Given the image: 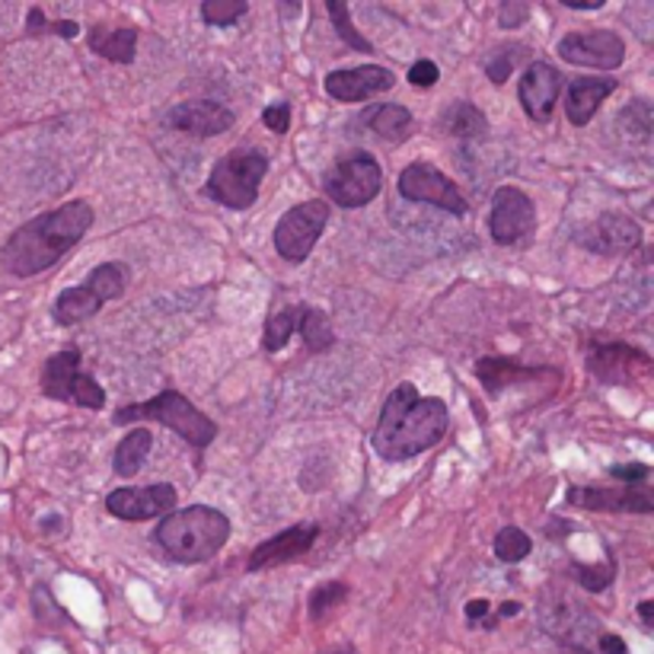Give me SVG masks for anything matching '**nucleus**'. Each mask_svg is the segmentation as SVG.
Returning <instances> with one entry per match:
<instances>
[{"mask_svg": "<svg viewBox=\"0 0 654 654\" xmlns=\"http://www.w3.org/2000/svg\"><path fill=\"white\" fill-rule=\"evenodd\" d=\"M437 77H441V67L434 65V62H415V65L409 67V84L412 87H419V90H428V87H434L437 84Z\"/></svg>", "mask_w": 654, "mask_h": 654, "instance_id": "obj_40", "label": "nucleus"}, {"mask_svg": "<svg viewBox=\"0 0 654 654\" xmlns=\"http://www.w3.org/2000/svg\"><path fill=\"white\" fill-rule=\"evenodd\" d=\"M639 617H642V622H645V625L652 629V622H654V603H652V600H642V603H639Z\"/></svg>", "mask_w": 654, "mask_h": 654, "instance_id": "obj_46", "label": "nucleus"}, {"mask_svg": "<svg viewBox=\"0 0 654 654\" xmlns=\"http://www.w3.org/2000/svg\"><path fill=\"white\" fill-rule=\"evenodd\" d=\"M90 52H97L99 58L115 62V65H131L137 55V30L134 26L109 30L106 23H97L90 30Z\"/></svg>", "mask_w": 654, "mask_h": 654, "instance_id": "obj_23", "label": "nucleus"}, {"mask_svg": "<svg viewBox=\"0 0 654 654\" xmlns=\"http://www.w3.org/2000/svg\"><path fill=\"white\" fill-rule=\"evenodd\" d=\"M523 52V45H505V48H498L495 55H491L489 62H486V74H489L491 84H505L508 77H511V70H514V62H518V55Z\"/></svg>", "mask_w": 654, "mask_h": 654, "instance_id": "obj_36", "label": "nucleus"}, {"mask_svg": "<svg viewBox=\"0 0 654 654\" xmlns=\"http://www.w3.org/2000/svg\"><path fill=\"white\" fill-rule=\"evenodd\" d=\"M399 196L406 201H415V204H434L441 211H451L463 218L469 211L466 198L459 192L457 186L431 164H409L399 173Z\"/></svg>", "mask_w": 654, "mask_h": 654, "instance_id": "obj_9", "label": "nucleus"}, {"mask_svg": "<svg viewBox=\"0 0 654 654\" xmlns=\"http://www.w3.org/2000/svg\"><path fill=\"white\" fill-rule=\"evenodd\" d=\"M297 317H300V307H288L281 313H271L268 323H265V335H262V348L265 352H281L291 335L297 332Z\"/></svg>", "mask_w": 654, "mask_h": 654, "instance_id": "obj_30", "label": "nucleus"}, {"mask_svg": "<svg viewBox=\"0 0 654 654\" xmlns=\"http://www.w3.org/2000/svg\"><path fill=\"white\" fill-rule=\"evenodd\" d=\"M329 16H332V26H335V33L339 38L352 48V52H361V55H374V45L364 38V35L355 30V23H352V13H348V7H342L339 0H329L326 3Z\"/></svg>", "mask_w": 654, "mask_h": 654, "instance_id": "obj_32", "label": "nucleus"}, {"mask_svg": "<svg viewBox=\"0 0 654 654\" xmlns=\"http://www.w3.org/2000/svg\"><path fill=\"white\" fill-rule=\"evenodd\" d=\"M568 10H600L607 0H562Z\"/></svg>", "mask_w": 654, "mask_h": 654, "instance_id": "obj_45", "label": "nucleus"}, {"mask_svg": "<svg viewBox=\"0 0 654 654\" xmlns=\"http://www.w3.org/2000/svg\"><path fill=\"white\" fill-rule=\"evenodd\" d=\"M176 508V489L169 483H154L144 489H115L106 495V511L119 521H151L166 518Z\"/></svg>", "mask_w": 654, "mask_h": 654, "instance_id": "obj_15", "label": "nucleus"}, {"mask_svg": "<svg viewBox=\"0 0 654 654\" xmlns=\"http://www.w3.org/2000/svg\"><path fill=\"white\" fill-rule=\"evenodd\" d=\"M610 476L620 479L622 486H645L649 476H652V466H645V463H617V466H610Z\"/></svg>", "mask_w": 654, "mask_h": 654, "instance_id": "obj_37", "label": "nucleus"}, {"mask_svg": "<svg viewBox=\"0 0 654 654\" xmlns=\"http://www.w3.org/2000/svg\"><path fill=\"white\" fill-rule=\"evenodd\" d=\"M115 425H131V422H160L164 428H173L182 441H189L192 447H208L218 437L214 419H208L198 406H192L182 392L164 390L157 392L147 402H134L125 406L112 415Z\"/></svg>", "mask_w": 654, "mask_h": 654, "instance_id": "obj_4", "label": "nucleus"}, {"mask_svg": "<svg viewBox=\"0 0 654 654\" xmlns=\"http://www.w3.org/2000/svg\"><path fill=\"white\" fill-rule=\"evenodd\" d=\"M268 166H271L268 154L259 147H236L214 164L204 192L230 211H246L259 198L262 179L268 176Z\"/></svg>", "mask_w": 654, "mask_h": 654, "instance_id": "obj_5", "label": "nucleus"}, {"mask_svg": "<svg viewBox=\"0 0 654 654\" xmlns=\"http://www.w3.org/2000/svg\"><path fill=\"white\" fill-rule=\"evenodd\" d=\"M530 550H533V540L523 533L521 526H501L495 533V556L505 565H518L521 558L530 556Z\"/></svg>", "mask_w": 654, "mask_h": 654, "instance_id": "obj_31", "label": "nucleus"}, {"mask_svg": "<svg viewBox=\"0 0 654 654\" xmlns=\"http://www.w3.org/2000/svg\"><path fill=\"white\" fill-rule=\"evenodd\" d=\"M575 243L594 256H625L642 246V228L620 211H607L575 233Z\"/></svg>", "mask_w": 654, "mask_h": 654, "instance_id": "obj_11", "label": "nucleus"}, {"mask_svg": "<svg viewBox=\"0 0 654 654\" xmlns=\"http://www.w3.org/2000/svg\"><path fill=\"white\" fill-rule=\"evenodd\" d=\"M326 654H355L352 649H335V652H326Z\"/></svg>", "mask_w": 654, "mask_h": 654, "instance_id": "obj_49", "label": "nucleus"}, {"mask_svg": "<svg viewBox=\"0 0 654 654\" xmlns=\"http://www.w3.org/2000/svg\"><path fill=\"white\" fill-rule=\"evenodd\" d=\"M157 543L166 556L179 565H201L214 558L230 540V518L208 505H189L182 511H169L157 523Z\"/></svg>", "mask_w": 654, "mask_h": 654, "instance_id": "obj_3", "label": "nucleus"}, {"mask_svg": "<svg viewBox=\"0 0 654 654\" xmlns=\"http://www.w3.org/2000/svg\"><path fill=\"white\" fill-rule=\"evenodd\" d=\"M246 0H204L201 3V20L208 26H230L240 16H246Z\"/></svg>", "mask_w": 654, "mask_h": 654, "instance_id": "obj_34", "label": "nucleus"}, {"mask_svg": "<svg viewBox=\"0 0 654 654\" xmlns=\"http://www.w3.org/2000/svg\"><path fill=\"white\" fill-rule=\"evenodd\" d=\"M48 33H58V35H65V38H74V35L80 33V26H77L74 20H58V23H48Z\"/></svg>", "mask_w": 654, "mask_h": 654, "instance_id": "obj_44", "label": "nucleus"}, {"mask_svg": "<svg viewBox=\"0 0 654 654\" xmlns=\"http://www.w3.org/2000/svg\"><path fill=\"white\" fill-rule=\"evenodd\" d=\"M565 501L572 508L594 511V514H652L654 501L649 486H572Z\"/></svg>", "mask_w": 654, "mask_h": 654, "instance_id": "obj_12", "label": "nucleus"}, {"mask_svg": "<svg viewBox=\"0 0 654 654\" xmlns=\"http://www.w3.org/2000/svg\"><path fill=\"white\" fill-rule=\"evenodd\" d=\"M540 625L550 635H556L558 642H575L578 649H585L581 639H585V629L594 625V620L572 594L550 585L540 597Z\"/></svg>", "mask_w": 654, "mask_h": 654, "instance_id": "obj_14", "label": "nucleus"}, {"mask_svg": "<svg viewBox=\"0 0 654 654\" xmlns=\"http://www.w3.org/2000/svg\"><path fill=\"white\" fill-rule=\"evenodd\" d=\"M297 332H300L307 352H326V348H332V342H335V332H332V323H329L326 313L317 310V307H307V303H300Z\"/></svg>", "mask_w": 654, "mask_h": 654, "instance_id": "obj_28", "label": "nucleus"}, {"mask_svg": "<svg viewBox=\"0 0 654 654\" xmlns=\"http://www.w3.org/2000/svg\"><path fill=\"white\" fill-rule=\"evenodd\" d=\"M558 58L568 62V65L613 70L625 62V42L613 30L568 33L558 42Z\"/></svg>", "mask_w": 654, "mask_h": 654, "instance_id": "obj_13", "label": "nucleus"}, {"mask_svg": "<svg viewBox=\"0 0 654 654\" xmlns=\"http://www.w3.org/2000/svg\"><path fill=\"white\" fill-rule=\"evenodd\" d=\"M652 367V361L645 352L625 345V342H610L594 348L588 358V370L607 387H625L632 384L639 374H645Z\"/></svg>", "mask_w": 654, "mask_h": 654, "instance_id": "obj_16", "label": "nucleus"}, {"mask_svg": "<svg viewBox=\"0 0 654 654\" xmlns=\"http://www.w3.org/2000/svg\"><path fill=\"white\" fill-rule=\"evenodd\" d=\"M236 115L228 106L214 102V99H196V102H179L166 112V125L198 137H218L224 131L233 129Z\"/></svg>", "mask_w": 654, "mask_h": 654, "instance_id": "obj_19", "label": "nucleus"}, {"mask_svg": "<svg viewBox=\"0 0 654 654\" xmlns=\"http://www.w3.org/2000/svg\"><path fill=\"white\" fill-rule=\"evenodd\" d=\"M597 654H625V642L613 632H600L597 635Z\"/></svg>", "mask_w": 654, "mask_h": 654, "instance_id": "obj_41", "label": "nucleus"}, {"mask_svg": "<svg viewBox=\"0 0 654 654\" xmlns=\"http://www.w3.org/2000/svg\"><path fill=\"white\" fill-rule=\"evenodd\" d=\"M572 575H575V581H578L585 590L600 594V590H607L610 585H613V578H617V565H613V562H597V565L575 562V565H572Z\"/></svg>", "mask_w": 654, "mask_h": 654, "instance_id": "obj_33", "label": "nucleus"}, {"mask_svg": "<svg viewBox=\"0 0 654 654\" xmlns=\"http://www.w3.org/2000/svg\"><path fill=\"white\" fill-rule=\"evenodd\" d=\"M498 613H501V617H518V613H521V603H514V600H511V603H501Z\"/></svg>", "mask_w": 654, "mask_h": 654, "instance_id": "obj_47", "label": "nucleus"}, {"mask_svg": "<svg viewBox=\"0 0 654 654\" xmlns=\"http://www.w3.org/2000/svg\"><path fill=\"white\" fill-rule=\"evenodd\" d=\"M80 380V352L77 348H67L58 352L42 364V392L48 399H58V402H70L74 399V387Z\"/></svg>", "mask_w": 654, "mask_h": 654, "instance_id": "obj_22", "label": "nucleus"}, {"mask_svg": "<svg viewBox=\"0 0 654 654\" xmlns=\"http://www.w3.org/2000/svg\"><path fill=\"white\" fill-rule=\"evenodd\" d=\"M364 122L370 125L374 134H380L384 141H406L409 131H412V112L406 106H396V102H380L374 109L364 112Z\"/></svg>", "mask_w": 654, "mask_h": 654, "instance_id": "obj_25", "label": "nucleus"}, {"mask_svg": "<svg viewBox=\"0 0 654 654\" xmlns=\"http://www.w3.org/2000/svg\"><path fill=\"white\" fill-rule=\"evenodd\" d=\"M558 90H562V74L550 62H533L526 65L521 77V87H518V97H521L523 112L546 125L556 112Z\"/></svg>", "mask_w": 654, "mask_h": 654, "instance_id": "obj_17", "label": "nucleus"}, {"mask_svg": "<svg viewBox=\"0 0 654 654\" xmlns=\"http://www.w3.org/2000/svg\"><path fill=\"white\" fill-rule=\"evenodd\" d=\"M526 16H530V3H523V0H508V3H501V10H498V23H501L505 30H518V26H523Z\"/></svg>", "mask_w": 654, "mask_h": 654, "instance_id": "obj_39", "label": "nucleus"}, {"mask_svg": "<svg viewBox=\"0 0 654 654\" xmlns=\"http://www.w3.org/2000/svg\"><path fill=\"white\" fill-rule=\"evenodd\" d=\"M93 228V204L67 201L62 208L38 214L30 224L10 233L0 250V268L16 278H33L38 271L52 268L55 262L74 250L84 233Z\"/></svg>", "mask_w": 654, "mask_h": 654, "instance_id": "obj_2", "label": "nucleus"}, {"mask_svg": "<svg viewBox=\"0 0 654 654\" xmlns=\"http://www.w3.org/2000/svg\"><path fill=\"white\" fill-rule=\"evenodd\" d=\"M317 536H320V526H317V523H297V526H288V530H281L278 536L259 543V546L253 550L250 562H246V568H250V572H262V568L288 565V562H295L297 556L310 553L313 543H317Z\"/></svg>", "mask_w": 654, "mask_h": 654, "instance_id": "obj_20", "label": "nucleus"}, {"mask_svg": "<svg viewBox=\"0 0 654 654\" xmlns=\"http://www.w3.org/2000/svg\"><path fill=\"white\" fill-rule=\"evenodd\" d=\"M652 129H654V112L649 99H635V102H629L620 115H617V131H620L622 141H629V144H645V141L652 137Z\"/></svg>", "mask_w": 654, "mask_h": 654, "instance_id": "obj_29", "label": "nucleus"}, {"mask_svg": "<svg viewBox=\"0 0 654 654\" xmlns=\"http://www.w3.org/2000/svg\"><path fill=\"white\" fill-rule=\"evenodd\" d=\"M329 224V204L313 198V201H303L295 204L281 214V221L275 224V250L285 262H300L313 253V246L320 243L323 230Z\"/></svg>", "mask_w": 654, "mask_h": 654, "instance_id": "obj_8", "label": "nucleus"}, {"mask_svg": "<svg viewBox=\"0 0 654 654\" xmlns=\"http://www.w3.org/2000/svg\"><path fill=\"white\" fill-rule=\"evenodd\" d=\"M262 122H265V129H271L275 134H288V129H291V102H271L262 112Z\"/></svg>", "mask_w": 654, "mask_h": 654, "instance_id": "obj_38", "label": "nucleus"}, {"mask_svg": "<svg viewBox=\"0 0 654 654\" xmlns=\"http://www.w3.org/2000/svg\"><path fill=\"white\" fill-rule=\"evenodd\" d=\"M392 87H396V74L380 65L345 67V70H332L326 77V93L339 102H361L387 93Z\"/></svg>", "mask_w": 654, "mask_h": 654, "instance_id": "obj_18", "label": "nucleus"}, {"mask_svg": "<svg viewBox=\"0 0 654 654\" xmlns=\"http://www.w3.org/2000/svg\"><path fill=\"white\" fill-rule=\"evenodd\" d=\"M326 196L342 208H364L384 189V169L367 151H352L323 173Z\"/></svg>", "mask_w": 654, "mask_h": 654, "instance_id": "obj_7", "label": "nucleus"}, {"mask_svg": "<svg viewBox=\"0 0 654 654\" xmlns=\"http://www.w3.org/2000/svg\"><path fill=\"white\" fill-rule=\"evenodd\" d=\"M451 409L437 396H419L412 384H399L380 409V422L370 434L374 451L390 463L412 459L444 441Z\"/></svg>", "mask_w": 654, "mask_h": 654, "instance_id": "obj_1", "label": "nucleus"}, {"mask_svg": "<svg viewBox=\"0 0 654 654\" xmlns=\"http://www.w3.org/2000/svg\"><path fill=\"white\" fill-rule=\"evenodd\" d=\"M348 585L345 581H329V585H320V588L310 594V617L313 620H320V617H326L332 607H339L345 597H348Z\"/></svg>", "mask_w": 654, "mask_h": 654, "instance_id": "obj_35", "label": "nucleus"}, {"mask_svg": "<svg viewBox=\"0 0 654 654\" xmlns=\"http://www.w3.org/2000/svg\"><path fill=\"white\" fill-rule=\"evenodd\" d=\"M489 230L498 246H518L523 240H530L536 230V208L530 196L518 186H501L491 196Z\"/></svg>", "mask_w": 654, "mask_h": 654, "instance_id": "obj_10", "label": "nucleus"}, {"mask_svg": "<svg viewBox=\"0 0 654 654\" xmlns=\"http://www.w3.org/2000/svg\"><path fill=\"white\" fill-rule=\"evenodd\" d=\"M617 90V80L610 77H581V80H572L568 84V93H565V115L572 125L585 129L590 119L597 115L600 102Z\"/></svg>", "mask_w": 654, "mask_h": 654, "instance_id": "obj_21", "label": "nucleus"}, {"mask_svg": "<svg viewBox=\"0 0 654 654\" xmlns=\"http://www.w3.org/2000/svg\"><path fill=\"white\" fill-rule=\"evenodd\" d=\"M441 125H444L447 134H454V137H466V141H473V137H486V134H489V119H486V115H483V109H476L473 102H454L451 109H444Z\"/></svg>", "mask_w": 654, "mask_h": 654, "instance_id": "obj_27", "label": "nucleus"}, {"mask_svg": "<svg viewBox=\"0 0 654 654\" xmlns=\"http://www.w3.org/2000/svg\"><path fill=\"white\" fill-rule=\"evenodd\" d=\"M565 654H590L588 649H565Z\"/></svg>", "mask_w": 654, "mask_h": 654, "instance_id": "obj_48", "label": "nucleus"}, {"mask_svg": "<svg viewBox=\"0 0 654 654\" xmlns=\"http://www.w3.org/2000/svg\"><path fill=\"white\" fill-rule=\"evenodd\" d=\"M125 288H129V268L122 262H102L90 271V278L80 288H67L58 295L52 317L58 326H77V323L97 317L106 300L125 295Z\"/></svg>", "mask_w": 654, "mask_h": 654, "instance_id": "obj_6", "label": "nucleus"}, {"mask_svg": "<svg viewBox=\"0 0 654 654\" xmlns=\"http://www.w3.org/2000/svg\"><path fill=\"white\" fill-rule=\"evenodd\" d=\"M151 447H154V434H151L147 428H134L131 434H125V437L119 441V447H115V459H112V469H115L122 479L137 476V473H141V466H144V459H147V454H151Z\"/></svg>", "mask_w": 654, "mask_h": 654, "instance_id": "obj_26", "label": "nucleus"}, {"mask_svg": "<svg viewBox=\"0 0 654 654\" xmlns=\"http://www.w3.org/2000/svg\"><path fill=\"white\" fill-rule=\"evenodd\" d=\"M26 33L30 35L48 33V20H45L42 7H33V10H30V16H26Z\"/></svg>", "mask_w": 654, "mask_h": 654, "instance_id": "obj_42", "label": "nucleus"}, {"mask_svg": "<svg viewBox=\"0 0 654 654\" xmlns=\"http://www.w3.org/2000/svg\"><path fill=\"white\" fill-rule=\"evenodd\" d=\"M536 374H543V370H523L521 364H514L511 358H495V355H489V358L476 361V377L483 380V387H486L489 396H501L508 387L523 384V380H530Z\"/></svg>", "mask_w": 654, "mask_h": 654, "instance_id": "obj_24", "label": "nucleus"}, {"mask_svg": "<svg viewBox=\"0 0 654 654\" xmlns=\"http://www.w3.org/2000/svg\"><path fill=\"white\" fill-rule=\"evenodd\" d=\"M486 613H489V600H469V603H466V620L469 622L483 620Z\"/></svg>", "mask_w": 654, "mask_h": 654, "instance_id": "obj_43", "label": "nucleus"}]
</instances>
